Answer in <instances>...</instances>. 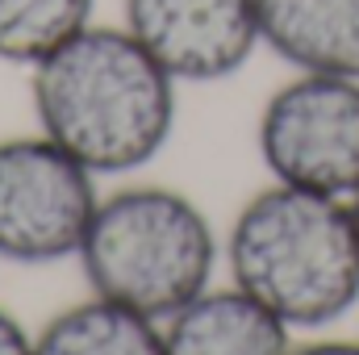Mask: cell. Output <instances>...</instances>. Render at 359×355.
Listing matches in <instances>:
<instances>
[{"label": "cell", "mask_w": 359, "mask_h": 355, "mask_svg": "<svg viewBox=\"0 0 359 355\" xmlns=\"http://www.w3.org/2000/svg\"><path fill=\"white\" fill-rule=\"evenodd\" d=\"M351 213H355V230H359V192L351 196Z\"/></svg>", "instance_id": "cell-13"}, {"label": "cell", "mask_w": 359, "mask_h": 355, "mask_svg": "<svg viewBox=\"0 0 359 355\" xmlns=\"http://www.w3.org/2000/svg\"><path fill=\"white\" fill-rule=\"evenodd\" d=\"M255 142L276 184L351 201L359 192V76L297 72L264 100Z\"/></svg>", "instance_id": "cell-4"}, {"label": "cell", "mask_w": 359, "mask_h": 355, "mask_svg": "<svg viewBox=\"0 0 359 355\" xmlns=\"http://www.w3.org/2000/svg\"><path fill=\"white\" fill-rule=\"evenodd\" d=\"M230 284L292 330H322L359 301V230L351 201L276 184L259 188L226 234Z\"/></svg>", "instance_id": "cell-2"}, {"label": "cell", "mask_w": 359, "mask_h": 355, "mask_svg": "<svg viewBox=\"0 0 359 355\" xmlns=\"http://www.w3.org/2000/svg\"><path fill=\"white\" fill-rule=\"evenodd\" d=\"M121 25L176 84L230 80L264 46L255 0H121Z\"/></svg>", "instance_id": "cell-6"}, {"label": "cell", "mask_w": 359, "mask_h": 355, "mask_svg": "<svg viewBox=\"0 0 359 355\" xmlns=\"http://www.w3.org/2000/svg\"><path fill=\"white\" fill-rule=\"evenodd\" d=\"M176 88L126 25L100 21L29 67L38 130L92 176H126L163 155L176 130Z\"/></svg>", "instance_id": "cell-1"}, {"label": "cell", "mask_w": 359, "mask_h": 355, "mask_svg": "<svg viewBox=\"0 0 359 355\" xmlns=\"http://www.w3.org/2000/svg\"><path fill=\"white\" fill-rule=\"evenodd\" d=\"M76 260L96 297L168 322L209 288L217 234L188 192L130 184L100 192Z\"/></svg>", "instance_id": "cell-3"}, {"label": "cell", "mask_w": 359, "mask_h": 355, "mask_svg": "<svg viewBox=\"0 0 359 355\" xmlns=\"http://www.w3.org/2000/svg\"><path fill=\"white\" fill-rule=\"evenodd\" d=\"M34 355H168L163 322L134 314L92 293L88 301L55 314L38 335Z\"/></svg>", "instance_id": "cell-9"}, {"label": "cell", "mask_w": 359, "mask_h": 355, "mask_svg": "<svg viewBox=\"0 0 359 355\" xmlns=\"http://www.w3.org/2000/svg\"><path fill=\"white\" fill-rule=\"evenodd\" d=\"M96 0H0V63L34 67L92 25Z\"/></svg>", "instance_id": "cell-10"}, {"label": "cell", "mask_w": 359, "mask_h": 355, "mask_svg": "<svg viewBox=\"0 0 359 355\" xmlns=\"http://www.w3.org/2000/svg\"><path fill=\"white\" fill-rule=\"evenodd\" d=\"M168 355H288L292 326L238 284L205 288L163 322Z\"/></svg>", "instance_id": "cell-7"}, {"label": "cell", "mask_w": 359, "mask_h": 355, "mask_svg": "<svg viewBox=\"0 0 359 355\" xmlns=\"http://www.w3.org/2000/svg\"><path fill=\"white\" fill-rule=\"evenodd\" d=\"M259 38L292 72L359 76V0H255Z\"/></svg>", "instance_id": "cell-8"}, {"label": "cell", "mask_w": 359, "mask_h": 355, "mask_svg": "<svg viewBox=\"0 0 359 355\" xmlns=\"http://www.w3.org/2000/svg\"><path fill=\"white\" fill-rule=\"evenodd\" d=\"M0 355H34L29 330H25L8 309H0Z\"/></svg>", "instance_id": "cell-11"}, {"label": "cell", "mask_w": 359, "mask_h": 355, "mask_svg": "<svg viewBox=\"0 0 359 355\" xmlns=\"http://www.w3.org/2000/svg\"><path fill=\"white\" fill-rule=\"evenodd\" d=\"M288 355H359V343L351 339H318V343H292V351Z\"/></svg>", "instance_id": "cell-12"}, {"label": "cell", "mask_w": 359, "mask_h": 355, "mask_svg": "<svg viewBox=\"0 0 359 355\" xmlns=\"http://www.w3.org/2000/svg\"><path fill=\"white\" fill-rule=\"evenodd\" d=\"M96 201V176L42 130L0 138V260H76Z\"/></svg>", "instance_id": "cell-5"}]
</instances>
